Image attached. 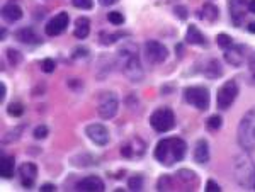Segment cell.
<instances>
[{
  "instance_id": "7bdbcfd3",
  "label": "cell",
  "mask_w": 255,
  "mask_h": 192,
  "mask_svg": "<svg viewBox=\"0 0 255 192\" xmlns=\"http://www.w3.org/2000/svg\"><path fill=\"white\" fill-rule=\"evenodd\" d=\"M248 31H250V32H255V22H252V24L248 26Z\"/></svg>"
},
{
  "instance_id": "44dd1931",
  "label": "cell",
  "mask_w": 255,
  "mask_h": 192,
  "mask_svg": "<svg viewBox=\"0 0 255 192\" xmlns=\"http://www.w3.org/2000/svg\"><path fill=\"white\" fill-rule=\"evenodd\" d=\"M186 39H187V43H191V44H197V46H206L207 44L204 34L196 28V26H189V28H187Z\"/></svg>"
},
{
  "instance_id": "2e32d148",
  "label": "cell",
  "mask_w": 255,
  "mask_h": 192,
  "mask_svg": "<svg viewBox=\"0 0 255 192\" xmlns=\"http://www.w3.org/2000/svg\"><path fill=\"white\" fill-rule=\"evenodd\" d=\"M19 177H21V182L24 187H31L32 184H34L36 177H38V167H36L34 163H22L21 167H19Z\"/></svg>"
},
{
  "instance_id": "ffe728a7",
  "label": "cell",
  "mask_w": 255,
  "mask_h": 192,
  "mask_svg": "<svg viewBox=\"0 0 255 192\" xmlns=\"http://www.w3.org/2000/svg\"><path fill=\"white\" fill-rule=\"evenodd\" d=\"M2 15L7 22H17L22 19V9L16 4H7L2 9Z\"/></svg>"
},
{
  "instance_id": "7402d4cb",
  "label": "cell",
  "mask_w": 255,
  "mask_h": 192,
  "mask_svg": "<svg viewBox=\"0 0 255 192\" xmlns=\"http://www.w3.org/2000/svg\"><path fill=\"white\" fill-rule=\"evenodd\" d=\"M90 32V21L87 17H79L75 21V31L73 34L77 36L79 39H85Z\"/></svg>"
},
{
  "instance_id": "8992f818",
  "label": "cell",
  "mask_w": 255,
  "mask_h": 192,
  "mask_svg": "<svg viewBox=\"0 0 255 192\" xmlns=\"http://www.w3.org/2000/svg\"><path fill=\"white\" fill-rule=\"evenodd\" d=\"M117 109H119V101H117L116 94L112 92H104L100 94L99 102H97V112L102 119H111L116 116Z\"/></svg>"
},
{
  "instance_id": "3957f363",
  "label": "cell",
  "mask_w": 255,
  "mask_h": 192,
  "mask_svg": "<svg viewBox=\"0 0 255 192\" xmlns=\"http://www.w3.org/2000/svg\"><path fill=\"white\" fill-rule=\"evenodd\" d=\"M238 143L245 151L255 150V109H250L238 124Z\"/></svg>"
},
{
  "instance_id": "7a4b0ae2",
  "label": "cell",
  "mask_w": 255,
  "mask_h": 192,
  "mask_svg": "<svg viewBox=\"0 0 255 192\" xmlns=\"http://www.w3.org/2000/svg\"><path fill=\"white\" fill-rule=\"evenodd\" d=\"M186 151H187V143L182 140V138H165V140L159 141L155 148V158L160 162L162 165H170L177 163L180 162L184 157H186Z\"/></svg>"
},
{
  "instance_id": "74e56055",
  "label": "cell",
  "mask_w": 255,
  "mask_h": 192,
  "mask_svg": "<svg viewBox=\"0 0 255 192\" xmlns=\"http://www.w3.org/2000/svg\"><path fill=\"white\" fill-rule=\"evenodd\" d=\"M248 68H250V74H252V77L255 78V55L250 58V63H248Z\"/></svg>"
},
{
  "instance_id": "ee69618b",
  "label": "cell",
  "mask_w": 255,
  "mask_h": 192,
  "mask_svg": "<svg viewBox=\"0 0 255 192\" xmlns=\"http://www.w3.org/2000/svg\"><path fill=\"white\" fill-rule=\"evenodd\" d=\"M252 189H254V191H255V175H254V187H252Z\"/></svg>"
},
{
  "instance_id": "7c38bea8",
  "label": "cell",
  "mask_w": 255,
  "mask_h": 192,
  "mask_svg": "<svg viewBox=\"0 0 255 192\" xmlns=\"http://www.w3.org/2000/svg\"><path fill=\"white\" fill-rule=\"evenodd\" d=\"M68 22H70V15L66 14V12H60V14H56L55 17L46 24V28H45L46 34L48 36L62 34V32L66 29V26H68Z\"/></svg>"
},
{
  "instance_id": "f35d334b",
  "label": "cell",
  "mask_w": 255,
  "mask_h": 192,
  "mask_svg": "<svg viewBox=\"0 0 255 192\" xmlns=\"http://www.w3.org/2000/svg\"><path fill=\"white\" fill-rule=\"evenodd\" d=\"M55 185L53 184H45V185H41V192H51V191H55Z\"/></svg>"
},
{
  "instance_id": "f546056e",
  "label": "cell",
  "mask_w": 255,
  "mask_h": 192,
  "mask_svg": "<svg viewBox=\"0 0 255 192\" xmlns=\"http://www.w3.org/2000/svg\"><path fill=\"white\" fill-rule=\"evenodd\" d=\"M216 43H218V46L223 49H228L230 46H233V39H231L228 34H218Z\"/></svg>"
},
{
  "instance_id": "60d3db41",
  "label": "cell",
  "mask_w": 255,
  "mask_h": 192,
  "mask_svg": "<svg viewBox=\"0 0 255 192\" xmlns=\"http://www.w3.org/2000/svg\"><path fill=\"white\" fill-rule=\"evenodd\" d=\"M4 99H5V85L0 84V102L4 101Z\"/></svg>"
},
{
  "instance_id": "4dcf8cb0",
  "label": "cell",
  "mask_w": 255,
  "mask_h": 192,
  "mask_svg": "<svg viewBox=\"0 0 255 192\" xmlns=\"http://www.w3.org/2000/svg\"><path fill=\"white\" fill-rule=\"evenodd\" d=\"M128 187L131 189V191H142L143 189V177H140V175L131 177L129 178V182H128Z\"/></svg>"
},
{
  "instance_id": "ac0fdd59",
  "label": "cell",
  "mask_w": 255,
  "mask_h": 192,
  "mask_svg": "<svg viewBox=\"0 0 255 192\" xmlns=\"http://www.w3.org/2000/svg\"><path fill=\"white\" fill-rule=\"evenodd\" d=\"M194 160L197 163H207L209 162V145L206 140H199L194 147Z\"/></svg>"
},
{
  "instance_id": "52a82bcc",
  "label": "cell",
  "mask_w": 255,
  "mask_h": 192,
  "mask_svg": "<svg viewBox=\"0 0 255 192\" xmlns=\"http://www.w3.org/2000/svg\"><path fill=\"white\" fill-rule=\"evenodd\" d=\"M184 97H186L187 104L194 105L199 111L209 107V92L204 87H187L184 90Z\"/></svg>"
},
{
  "instance_id": "b9f144b4",
  "label": "cell",
  "mask_w": 255,
  "mask_h": 192,
  "mask_svg": "<svg viewBox=\"0 0 255 192\" xmlns=\"http://www.w3.org/2000/svg\"><path fill=\"white\" fill-rule=\"evenodd\" d=\"M99 2H100V5H106V7H107V5H112V4H116L117 0H99Z\"/></svg>"
},
{
  "instance_id": "8fae6325",
  "label": "cell",
  "mask_w": 255,
  "mask_h": 192,
  "mask_svg": "<svg viewBox=\"0 0 255 192\" xmlns=\"http://www.w3.org/2000/svg\"><path fill=\"white\" fill-rule=\"evenodd\" d=\"M224 59L226 63L233 65V67H241L247 59V48L243 44H233L228 49H224Z\"/></svg>"
},
{
  "instance_id": "d590c367",
  "label": "cell",
  "mask_w": 255,
  "mask_h": 192,
  "mask_svg": "<svg viewBox=\"0 0 255 192\" xmlns=\"http://www.w3.org/2000/svg\"><path fill=\"white\" fill-rule=\"evenodd\" d=\"M206 191H207V192H220V191H221V187H220V185H218L214 180H207V184H206Z\"/></svg>"
},
{
  "instance_id": "f1b7e54d",
  "label": "cell",
  "mask_w": 255,
  "mask_h": 192,
  "mask_svg": "<svg viewBox=\"0 0 255 192\" xmlns=\"http://www.w3.org/2000/svg\"><path fill=\"white\" fill-rule=\"evenodd\" d=\"M221 124H223V119H221L220 116H211L206 121L207 130H211V131H218L221 128Z\"/></svg>"
},
{
  "instance_id": "6da1fadb",
  "label": "cell",
  "mask_w": 255,
  "mask_h": 192,
  "mask_svg": "<svg viewBox=\"0 0 255 192\" xmlns=\"http://www.w3.org/2000/svg\"><path fill=\"white\" fill-rule=\"evenodd\" d=\"M117 61H119V67L123 70V74L131 82L143 80L145 72H143L142 61H140L138 48L133 43H126L124 46H121L119 51H117Z\"/></svg>"
},
{
  "instance_id": "1f68e13d",
  "label": "cell",
  "mask_w": 255,
  "mask_h": 192,
  "mask_svg": "<svg viewBox=\"0 0 255 192\" xmlns=\"http://www.w3.org/2000/svg\"><path fill=\"white\" fill-rule=\"evenodd\" d=\"M107 19H109L114 26H121L124 22V15L121 14V12H109V14H107Z\"/></svg>"
},
{
  "instance_id": "d6a6232c",
  "label": "cell",
  "mask_w": 255,
  "mask_h": 192,
  "mask_svg": "<svg viewBox=\"0 0 255 192\" xmlns=\"http://www.w3.org/2000/svg\"><path fill=\"white\" fill-rule=\"evenodd\" d=\"M72 4L75 5L77 9H82V11H89V9H92L94 2H92V0H72Z\"/></svg>"
},
{
  "instance_id": "d4e9b609",
  "label": "cell",
  "mask_w": 255,
  "mask_h": 192,
  "mask_svg": "<svg viewBox=\"0 0 255 192\" xmlns=\"http://www.w3.org/2000/svg\"><path fill=\"white\" fill-rule=\"evenodd\" d=\"M221 74H223V70H221L220 61H218V59H211L209 65H207L206 70H204V75H206L207 78H218Z\"/></svg>"
},
{
  "instance_id": "484cf974",
  "label": "cell",
  "mask_w": 255,
  "mask_h": 192,
  "mask_svg": "<svg viewBox=\"0 0 255 192\" xmlns=\"http://www.w3.org/2000/svg\"><path fill=\"white\" fill-rule=\"evenodd\" d=\"M7 114L12 116V118H19V116L24 114V105L21 102H12L7 107Z\"/></svg>"
},
{
  "instance_id": "4316f807",
  "label": "cell",
  "mask_w": 255,
  "mask_h": 192,
  "mask_svg": "<svg viewBox=\"0 0 255 192\" xmlns=\"http://www.w3.org/2000/svg\"><path fill=\"white\" fill-rule=\"evenodd\" d=\"M157 187H159V191H174V178L169 175H163V177H160Z\"/></svg>"
},
{
  "instance_id": "30bf717a",
  "label": "cell",
  "mask_w": 255,
  "mask_h": 192,
  "mask_svg": "<svg viewBox=\"0 0 255 192\" xmlns=\"http://www.w3.org/2000/svg\"><path fill=\"white\" fill-rule=\"evenodd\" d=\"M145 55L148 58L150 63H162L167 59L169 56V51L167 48L159 41H146L145 44Z\"/></svg>"
},
{
  "instance_id": "cb8c5ba5",
  "label": "cell",
  "mask_w": 255,
  "mask_h": 192,
  "mask_svg": "<svg viewBox=\"0 0 255 192\" xmlns=\"http://www.w3.org/2000/svg\"><path fill=\"white\" fill-rule=\"evenodd\" d=\"M0 174L4 178H11L14 175V158L4 157L2 158V165H0Z\"/></svg>"
},
{
  "instance_id": "277c9868",
  "label": "cell",
  "mask_w": 255,
  "mask_h": 192,
  "mask_svg": "<svg viewBox=\"0 0 255 192\" xmlns=\"http://www.w3.org/2000/svg\"><path fill=\"white\" fill-rule=\"evenodd\" d=\"M233 174L241 187H254L255 167L247 155H238L233 162Z\"/></svg>"
},
{
  "instance_id": "9c48e42d",
  "label": "cell",
  "mask_w": 255,
  "mask_h": 192,
  "mask_svg": "<svg viewBox=\"0 0 255 192\" xmlns=\"http://www.w3.org/2000/svg\"><path fill=\"white\" fill-rule=\"evenodd\" d=\"M85 134L89 136L90 141H94V143L97 145V147H104V145L109 143V131H107L106 126L99 124V122L87 126V128H85Z\"/></svg>"
},
{
  "instance_id": "ab89813d",
  "label": "cell",
  "mask_w": 255,
  "mask_h": 192,
  "mask_svg": "<svg viewBox=\"0 0 255 192\" xmlns=\"http://www.w3.org/2000/svg\"><path fill=\"white\" fill-rule=\"evenodd\" d=\"M248 12L255 14V0H248Z\"/></svg>"
},
{
  "instance_id": "5bb4252c",
  "label": "cell",
  "mask_w": 255,
  "mask_h": 192,
  "mask_svg": "<svg viewBox=\"0 0 255 192\" xmlns=\"http://www.w3.org/2000/svg\"><path fill=\"white\" fill-rule=\"evenodd\" d=\"M75 189L80 192H102L104 182L102 178L96 177V175H89V177H83L82 180L77 182Z\"/></svg>"
},
{
  "instance_id": "e0dca14e",
  "label": "cell",
  "mask_w": 255,
  "mask_h": 192,
  "mask_svg": "<svg viewBox=\"0 0 255 192\" xmlns=\"http://www.w3.org/2000/svg\"><path fill=\"white\" fill-rule=\"evenodd\" d=\"M143 153H145V145L142 143V140H131L129 143L123 145V148H121L123 157H136V155Z\"/></svg>"
},
{
  "instance_id": "ba28073f",
  "label": "cell",
  "mask_w": 255,
  "mask_h": 192,
  "mask_svg": "<svg viewBox=\"0 0 255 192\" xmlns=\"http://www.w3.org/2000/svg\"><path fill=\"white\" fill-rule=\"evenodd\" d=\"M238 95V84L235 80H228L224 82L223 85H221V89L218 90V107L223 109V111H226V109H230V105L235 102V99H237Z\"/></svg>"
},
{
  "instance_id": "5b68a950",
  "label": "cell",
  "mask_w": 255,
  "mask_h": 192,
  "mask_svg": "<svg viewBox=\"0 0 255 192\" xmlns=\"http://www.w3.org/2000/svg\"><path fill=\"white\" fill-rule=\"evenodd\" d=\"M150 124L155 131L159 133H167L175 126V114H174L172 109L169 107H160L150 118Z\"/></svg>"
},
{
  "instance_id": "9a60e30c",
  "label": "cell",
  "mask_w": 255,
  "mask_h": 192,
  "mask_svg": "<svg viewBox=\"0 0 255 192\" xmlns=\"http://www.w3.org/2000/svg\"><path fill=\"white\" fill-rule=\"evenodd\" d=\"M228 5H230V14H231V19H233L235 26H241L243 24L245 14H247V9H248L247 0H230Z\"/></svg>"
},
{
  "instance_id": "d6986e66",
  "label": "cell",
  "mask_w": 255,
  "mask_h": 192,
  "mask_svg": "<svg viewBox=\"0 0 255 192\" xmlns=\"http://www.w3.org/2000/svg\"><path fill=\"white\" fill-rule=\"evenodd\" d=\"M16 38L21 43H26V44H38V43H41L39 36L36 34V31L31 28H24L21 29V31H17L16 32Z\"/></svg>"
},
{
  "instance_id": "836d02e7",
  "label": "cell",
  "mask_w": 255,
  "mask_h": 192,
  "mask_svg": "<svg viewBox=\"0 0 255 192\" xmlns=\"http://www.w3.org/2000/svg\"><path fill=\"white\" fill-rule=\"evenodd\" d=\"M34 138L36 140H45L46 136H48V126H45V124H41V126H38L34 130Z\"/></svg>"
},
{
  "instance_id": "83f0119b",
  "label": "cell",
  "mask_w": 255,
  "mask_h": 192,
  "mask_svg": "<svg viewBox=\"0 0 255 192\" xmlns=\"http://www.w3.org/2000/svg\"><path fill=\"white\" fill-rule=\"evenodd\" d=\"M7 58H9V63H11V65H14V67L22 61V55L17 51V49H14V48L7 49Z\"/></svg>"
},
{
  "instance_id": "e575fe53",
  "label": "cell",
  "mask_w": 255,
  "mask_h": 192,
  "mask_svg": "<svg viewBox=\"0 0 255 192\" xmlns=\"http://www.w3.org/2000/svg\"><path fill=\"white\" fill-rule=\"evenodd\" d=\"M55 61H53L51 58H46L45 61L41 63V68H43V72H45V74H51V72H55Z\"/></svg>"
},
{
  "instance_id": "8d00e7d4",
  "label": "cell",
  "mask_w": 255,
  "mask_h": 192,
  "mask_svg": "<svg viewBox=\"0 0 255 192\" xmlns=\"http://www.w3.org/2000/svg\"><path fill=\"white\" fill-rule=\"evenodd\" d=\"M175 15L177 17H180V19H187V9L186 7H175Z\"/></svg>"
},
{
  "instance_id": "4fadbf2b",
  "label": "cell",
  "mask_w": 255,
  "mask_h": 192,
  "mask_svg": "<svg viewBox=\"0 0 255 192\" xmlns=\"http://www.w3.org/2000/svg\"><path fill=\"white\" fill-rule=\"evenodd\" d=\"M177 184H179V187H182V191H192V187L197 184V175L187 168L179 170L174 177V189L177 187Z\"/></svg>"
},
{
  "instance_id": "603a6c76",
  "label": "cell",
  "mask_w": 255,
  "mask_h": 192,
  "mask_svg": "<svg viewBox=\"0 0 255 192\" xmlns=\"http://www.w3.org/2000/svg\"><path fill=\"white\" fill-rule=\"evenodd\" d=\"M201 17L207 22H214L218 17H220V11H218L216 5L213 4H204L203 5V11H201Z\"/></svg>"
}]
</instances>
